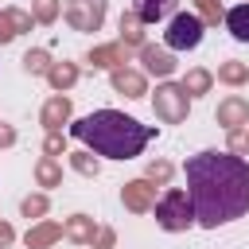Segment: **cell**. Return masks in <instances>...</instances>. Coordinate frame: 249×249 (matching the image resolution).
<instances>
[{"label":"cell","instance_id":"8992f818","mask_svg":"<svg viewBox=\"0 0 249 249\" xmlns=\"http://www.w3.org/2000/svg\"><path fill=\"white\" fill-rule=\"evenodd\" d=\"M226 31L237 39V43H249V4H233L226 12Z\"/></svg>","mask_w":249,"mask_h":249},{"label":"cell","instance_id":"5b68a950","mask_svg":"<svg viewBox=\"0 0 249 249\" xmlns=\"http://www.w3.org/2000/svg\"><path fill=\"white\" fill-rule=\"evenodd\" d=\"M132 12L140 23H163L179 12V0H132Z\"/></svg>","mask_w":249,"mask_h":249},{"label":"cell","instance_id":"3957f363","mask_svg":"<svg viewBox=\"0 0 249 249\" xmlns=\"http://www.w3.org/2000/svg\"><path fill=\"white\" fill-rule=\"evenodd\" d=\"M156 222H160V230H167V233H183V230H191V226H195L191 195H187L183 187L163 191V198L156 202Z\"/></svg>","mask_w":249,"mask_h":249},{"label":"cell","instance_id":"277c9868","mask_svg":"<svg viewBox=\"0 0 249 249\" xmlns=\"http://www.w3.org/2000/svg\"><path fill=\"white\" fill-rule=\"evenodd\" d=\"M163 43L171 51H195L202 43V19L195 12H175L171 23H167V31H163Z\"/></svg>","mask_w":249,"mask_h":249},{"label":"cell","instance_id":"7a4b0ae2","mask_svg":"<svg viewBox=\"0 0 249 249\" xmlns=\"http://www.w3.org/2000/svg\"><path fill=\"white\" fill-rule=\"evenodd\" d=\"M70 136L89 144L105 160H136L144 152V144L156 136V128L140 124L136 117H128L121 109H93L70 124Z\"/></svg>","mask_w":249,"mask_h":249},{"label":"cell","instance_id":"6da1fadb","mask_svg":"<svg viewBox=\"0 0 249 249\" xmlns=\"http://www.w3.org/2000/svg\"><path fill=\"white\" fill-rule=\"evenodd\" d=\"M187 195L195 206V226L218 230L249 214V163L233 152H195L183 163Z\"/></svg>","mask_w":249,"mask_h":249}]
</instances>
